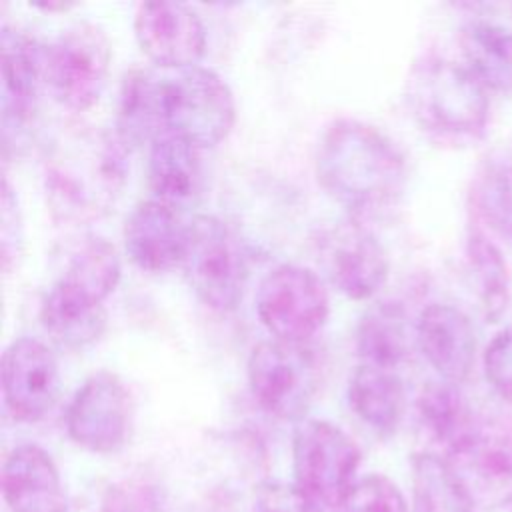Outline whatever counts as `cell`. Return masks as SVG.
<instances>
[{"label": "cell", "instance_id": "obj_1", "mask_svg": "<svg viewBox=\"0 0 512 512\" xmlns=\"http://www.w3.org/2000/svg\"><path fill=\"white\" fill-rule=\"evenodd\" d=\"M234 120L236 102L230 86L200 64L134 68L122 80L116 132L128 146L174 134L204 150L220 144Z\"/></svg>", "mask_w": 512, "mask_h": 512}, {"label": "cell", "instance_id": "obj_2", "mask_svg": "<svg viewBox=\"0 0 512 512\" xmlns=\"http://www.w3.org/2000/svg\"><path fill=\"white\" fill-rule=\"evenodd\" d=\"M128 180V144L92 124L64 126L44 156V192L52 216L90 224L106 216Z\"/></svg>", "mask_w": 512, "mask_h": 512}, {"label": "cell", "instance_id": "obj_3", "mask_svg": "<svg viewBox=\"0 0 512 512\" xmlns=\"http://www.w3.org/2000/svg\"><path fill=\"white\" fill-rule=\"evenodd\" d=\"M316 178L350 212L376 214L394 206L406 188V160L382 130L354 118L332 122L316 146Z\"/></svg>", "mask_w": 512, "mask_h": 512}, {"label": "cell", "instance_id": "obj_4", "mask_svg": "<svg viewBox=\"0 0 512 512\" xmlns=\"http://www.w3.org/2000/svg\"><path fill=\"white\" fill-rule=\"evenodd\" d=\"M406 104L416 124L434 140L468 144L488 124V90L458 62L424 56L406 76Z\"/></svg>", "mask_w": 512, "mask_h": 512}, {"label": "cell", "instance_id": "obj_5", "mask_svg": "<svg viewBox=\"0 0 512 512\" xmlns=\"http://www.w3.org/2000/svg\"><path fill=\"white\" fill-rule=\"evenodd\" d=\"M360 466L356 442L336 424L302 420L292 438L294 488L318 512H338L346 504Z\"/></svg>", "mask_w": 512, "mask_h": 512}, {"label": "cell", "instance_id": "obj_6", "mask_svg": "<svg viewBox=\"0 0 512 512\" xmlns=\"http://www.w3.org/2000/svg\"><path fill=\"white\" fill-rule=\"evenodd\" d=\"M110 58L106 32L92 22H76L44 48V86L58 104L76 112L88 110L106 88Z\"/></svg>", "mask_w": 512, "mask_h": 512}, {"label": "cell", "instance_id": "obj_7", "mask_svg": "<svg viewBox=\"0 0 512 512\" xmlns=\"http://www.w3.org/2000/svg\"><path fill=\"white\" fill-rule=\"evenodd\" d=\"M182 266L190 288L208 308L230 312L240 304L248 278L246 256L220 218L200 214L188 224Z\"/></svg>", "mask_w": 512, "mask_h": 512}, {"label": "cell", "instance_id": "obj_8", "mask_svg": "<svg viewBox=\"0 0 512 512\" xmlns=\"http://www.w3.org/2000/svg\"><path fill=\"white\" fill-rule=\"evenodd\" d=\"M248 386L266 414L300 420L318 390V366L304 344L264 340L248 356Z\"/></svg>", "mask_w": 512, "mask_h": 512}, {"label": "cell", "instance_id": "obj_9", "mask_svg": "<svg viewBox=\"0 0 512 512\" xmlns=\"http://www.w3.org/2000/svg\"><path fill=\"white\" fill-rule=\"evenodd\" d=\"M256 312L274 340L304 344L324 326L330 298L316 272L298 264H280L260 282Z\"/></svg>", "mask_w": 512, "mask_h": 512}, {"label": "cell", "instance_id": "obj_10", "mask_svg": "<svg viewBox=\"0 0 512 512\" xmlns=\"http://www.w3.org/2000/svg\"><path fill=\"white\" fill-rule=\"evenodd\" d=\"M132 426V402L112 372H96L72 396L66 410L68 436L84 450L114 454L124 448Z\"/></svg>", "mask_w": 512, "mask_h": 512}, {"label": "cell", "instance_id": "obj_11", "mask_svg": "<svg viewBox=\"0 0 512 512\" xmlns=\"http://www.w3.org/2000/svg\"><path fill=\"white\" fill-rule=\"evenodd\" d=\"M58 392L54 352L30 336L12 340L2 356V394L10 414L20 422H38L52 410Z\"/></svg>", "mask_w": 512, "mask_h": 512}, {"label": "cell", "instance_id": "obj_12", "mask_svg": "<svg viewBox=\"0 0 512 512\" xmlns=\"http://www.w3.org/2000/svg\"><path fill=\"white\" fill-rule=\"evenodd\" d=\"M134 36L148 60L160 68L196 66L206 50V28L182 2H142L134 14Z\"/></svg>", "mask_w": 512, "mask_h": 512}, {"label": "cell", "instance_id": "obj_13", "mask_svg": "<svg viewBox=\"0 0 512 512\" xmlns=\"http://www.w3.org/2000/svg\"><path fill=\"white\" fill-rule=\"evenodd\" d=\"M448 462L474 506L502 508L512 502V426L482 422Z\"/></svg>", "mask_w": 512, "mask_h": 512}, {"label": "cell", "instance_id": "obj_14", "mask_svg": "<svg viewBox=\"0 0 512 512\" xmlns=\"http://www.w3.org/2000/svg\"><path fill=\"white\" fill-rule=\"evenodd\" d=\"M320 262L330 282L350 300L370 298L388 276L384 248L354 222L330 228L320 238Z\"/></svg>", "mask_w": 512, "mask_h": 512}, {"label": "cell", "instance_id": "obj_15", "mask_svg": "<svg viewBox=\"0 0 512 512\" xmlns=\"http://www.w3.org/2000/svg\"><path fill=\"white\" fill-rule=\"evenodd\" d=\"M188 224L174 206L156 198L140 202L124 224V248L134 266L160 274L184 262Z\"/></svg>", "mask_w": 512, "mask_h": 512}, {"label": "cell", "instance_id": "obj_16", "mask_svg": "<svg viewBox=\"0 0 512 512\" xmlns=\"http://www.w3.org/2000/svg\"><path fill=\"white\" fill-rule=\"evenodd\" d=\"M416 344L440 380L464 382L476 362V334L452 304H428L416 322Z\"/></svg>", "mask_w": 512, "mask_h": 512}, {"label": "cell", "instance_id": "obj_17", "mask_svg": "<svg viewBox=\"0 0 512 512\" xmlns=\"http://www.w3.org/2000/svg\"><path fill=\"white\" fill-rule=\"evenodd\" d=\"M44 48H40L26 32L2 26L0 32V70H2V124L4 134L10 128L26 126L38 104V88L42 76Z\"/></svg>", "mask_w": 512, "mask_h": 512}, {"label": "cell", "instance_id": "obj_18", "mask_svg": "<svg viewBox=\"0 0 512 512\" xmlns=\"http://www.w3.org/2000/svg\"><path fill=\"white\" fill-rule=\"evenodd\" d=\"M2 494L10 512H66L68 498L60 472L46 450L20 444L2 466Z\"/></svg>", "mask_w": 512, "mask_h": 512}, {"label": "cell", "instance_id": "obj_19", "mask_svg": "<svg viewBox=\"0 0 512 512\" xmlns=\"http://www.w3.org/2000/svg\"><path fill=\"white\" fill-rule=\"evenodd\" d=\"M40 322L62 348L82 350L106 330V310L100 300L60 278L44 296Z\"/></svg>", "mask_w": 512, "mask_h": 512}, {"label": "cell", "instance_id": "obj_20", "mask_svg": "<svg viewBox=\"0 0 512 512\" xmlns=\"http://www.w3.org/2000/svg\"><path fill=\"white\" fill-rule=\"evenodd\" d=\"M200 148L188 140L162 134L148 144V180L156 200L180 208L190 202L202 180Z\"/></svg>", "mask_w": 512, "mask_h": 512}, {"label": "cell", "instance_id": "obj_21", "mask_svg": "<svg viewBox=\"0 0 512 512\" xmlns=\"http://www.w3.org/2000/svg\"><path fill=\"white\" fill-rule=\"evenodd\" d=\"M460 46L464 66L494 92H512V30L486 18H472L462 26Z\"/></svg>", "mask_w": 512, "mask_h": 512}, {"label": "cell", "instance_id": "obj_22", "mask_svg": "<svg viewBox=\"0 0 512 512\" xmlns=\"http://www.w3.org/2000/svg\"><path fill=\"white\" fill-rule=\"evenodd\" d=\"M418 414L428 434L448 452V456L460 452L482 424L458 384L446 380H434L422 388L418 396Z\"/></svg>", "mask_w": 512, "mask_h": 512}, {"label": "cell", "instance_id": "obj_23", "mask_svg": "<svg viewBox=\"0 0 512 512\" xmlns=\"http://www.w3.org/2000/svg\"><path fill=\"white\" fill-rule=\"evenodd\" d=\"M348 402L354 414L386 438L396 432L404 414V386L396 370L360 364L348 382Z\"/></svg>", "mask_w": 512, "mask_h": 512}, {"label": "cell", "instance_id": "obj_24", "mask_svg": "<svg viewBox=\"0 0 512 512\" xmlns=\"http://www.w3.org/2000/svg\"><path fill=\"white\" fill-rule=\"evenodd\" d=\"M356 350L362 364L396 370L408 356V328L402 308L394 302L368 308L356 328Z\"/></svg>", "mask_w": 512, "mask_h": 512}, {"label": "cell", "instance_id": "obj_25", "mask_svg": "<svg viewBox=\"0 0 512 512\" xmlns=\"http://www.w3.org/2000/svg\"><path fill=\"white\" fill-rule=\"evenodd\" d=\"M472 198L482 218L512 240V136L484 156Z\"/></svg>", "mask_w": 512, "mask_h": 512}, {"label": "cell", "instance_id": "obj_26", "mask_svg": "<svg viewBox=\"0 0 512 512\" xmlns=\"http://www.w3.org/2000/svg\"><path fill=\"white\" fill-rule=\"evenodd\" d=\"M414 512H472L474 504L452 464L432 452L412 458Z\"/></svg>", "mask_w": 512, "mask_h": 512}, {"label": "cell", "instance_id": "obj_27", "mask_svg": "<svg viewBox=\"0 0 512 512\" xmlns=\"http://www.w3.org/2000/svg\"><path fill=\"white\" fill-rule=\"evenodd\" d=\"M466 254L478 286L484 316L490 322H494L504 314L510 298V278L506 260L496 248V244L490 238H486V234L480 230H472L468 234Z\"/></svg>", "mask_w": 512, "mask_h": 512}, {"label": "cell", "instance_id": "obj_28", "mask_svg": "<svg viewBox=\"0 0 512 512\" xmlns=\"http://www.w3.org/2000/svg\"><path fill=\"white\" fill-rule=\"evenodd\" d=\"M120 272L122 266L116 248L104 238L90 236L74 250L62 278L104 302L118 286Z\"/></svg>", "mask_w": 512, "mask_h": 512}, {"label": "cell", "instance_id": "obj_29", "mask_svg": "<svg viewBox=\"0 0 512 512\" xmlns=\"http://www.w3.org/2000/svg\"><path fill=\"white\" fill-rule=\"evenodd\" d=\"M340 512H408L398 486L380 474L358 478Z\"/></svg>", "mask_w": 512, "mask_h": 512}, {"label": "cell", "instance_id": "obj_30", "mask_svg": "<svg viewBox=\"0 0 512 512\" xmlns=\"http://www.w3.org/2000/svg\"><path fill=\"white\" fill-rule=\"evenodd\" d=\"M484 374L490 386L512 402V326L500 330L486 346Z\"/></svg>", "mask_w": 512, "mask_h": 512}, {"label": "cell", "instance_id": "obj_31", "mask_svg": "<svg viewBox=\"0 0 512 512\" xmlns=\"http://www.w3.org/2000/svg\"><path fill=\"white\" fill-rule=\"evenodd\" d=\"M2 214H0V238H2V266L8 272L12 262L20 256V246H22V224H20V212H18V202L16 196L8 184V180H2Z\"/></svg>", "mask_w": 512, "mask_h": 512}, {"label": "cell", "instance_id": "obj_32", "mask_svg": "<svg viewBox=\"0 0 512 512\" xmlns=\"http://www.w3.org/2000/svg\"><path fill=\"white\" fill-rule=\"evenodd\" d=\"M252 512H316L294 486L264 482L252 498Z\"/></svg>", "mask_w": 512, "mask_h": 512}, {"label": "cell", "instance_id": "obj_33", "mask_svg": "<svg viewBox=\"0 0 512 512\" xmlns=\"http://www.w3.org/2000/svg\"><path fill=\"white\" fill-rule=\"evenodd\" d=\"M34 6L52 12V10H68V8H72L74 4H72V2H38V4H34Z\"/></svg>", "mask_w": 512, "mask_h": 512}]
</instances>
